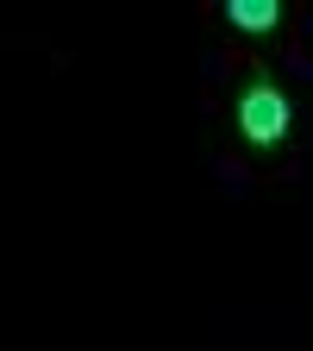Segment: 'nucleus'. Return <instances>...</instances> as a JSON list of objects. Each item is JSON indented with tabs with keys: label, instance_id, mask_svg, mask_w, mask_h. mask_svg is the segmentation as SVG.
Instances as JSON below:
<instances>
[{
	"label": "nucleus",
	"instance_id": "1",
	"mask_svg": "<svg viewBox=\"0 0 313 351\" xmlns=\"http://www.w3.org/2000/svg\"><path fill=\"white\" fill-rule=\"evenodd\" d=\"M232 138L257 163H276L295 145V95L270 63H251L232 88Z\"/></svg>",
	"mask_w": 313,
	"mask_h": 351
},
{
	"label": "nucleus",
	"instance_id": "2",
	"mask_svg": "<svg viewBox=\"0 0 313 351\" xmlns=\"http://www.w3.org/2000/svg\"><path fill=\"white\" fill-rule=\"evenodd\" d=\"M219 19L238 38H276L288 19V0H219Z\"/></svg>",
	"mask_w": 313,
	"mask_h": 351
}]
</instances>
